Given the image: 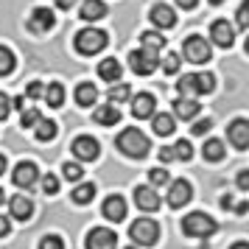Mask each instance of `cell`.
I'll use <instances>...</instances> for the list:
<instances>
[{"instance_id":"obj_31","label":"cell","mask_w":249,"mask_h":249,"mask_svg":"<svg viewBox=\"0 0 249 249\" xmlns=\"http://www.w3.org/2000/svg\"><path fill=\"white\" fill-rule=\"evenodd\" d=\"M132 98V87L129 84H124V81H115L112 87H109V101L112 104H124Z\"/></svg>"},{"instance_id":"obj_9","label":"cell","mask_w":249,"mask_h":249,"mask_svg":"<svg viewBox=\"0 0 249 249\" xmlns=\"http://www.w3.org/2000/svg\"><path fill=\"white\" fill-rule=\"evenodd\" d=\"M129 65H132V70H135L137 76H151L157 70V56L143 51V48H137V51L129 53Z\"/></svg>"},{"instance_id":"obj_47","label":"cell","mask_w":249,"mask_h":249,"mask_svg":"<svg viewBox=\"0 0 249 249\" xmlns=\"http://www.w3.org/2000/svg\"><path fill=\"white\" fill-rule=\"evenodd\" d=\"M196 3H199V0H177V6L185 9V12H188V9H196Z\"/></svg>"},{"instance_id":"obj_43","label":"cell","mask_w":249,"mask_h":249,"mask_svg":"<svg viewBox=\"0 0 249 249\" xmlns=\"http://www.w3.org/2000/svg\"><path fill=\"white\" fill-rule=\"evenodd\" d=\"M9 112H12V101L0 92V121H6V118H9Z\"/></svg>"},{"instance_id":"obj_17","label":"cell","mask_w":249,"mask_h":249,"mask_svg":"<svg viewBox=\"0 0 249 249\" xmlns=\"http://www.w3.org/2000/svg\"><path fill=\"white\" fill-rule=\"evenodd\" d=\"M232 39H235V31H232V25L227 23V20H215L210 25V42H215V45H221V48H230Z\"/></svg>"},{"instance_id":"obj_2","label":"cell","mask_w":249,"mask_h":249,"mask_svg":"<svg viewBox=\"0 0 249 249\" xmlns=\"http://www.w3.org/2000/svg\"><path fill=\"white\" fill-rule=\"evenodd\" d=\"M213 87H215L213 73H188L177 84L179 98H196V95H204V92H213Z\"/></svg>"},{"instance_id":"obj_19","label":"cell","mask_w":249,"mask_h":249,"mask_svg":"<svg viewBox=\"0 0 249 249\" xmlns=\"http://www.w3.org/2000/svg\"><path fill=\"white\" fill-rule=\"evenodd\" d=\"M199 101L196 98H177L174 101V112H177V118H182V121H193L196 115H199Z\"/></svg>"},{"instance_id":"obj_13","label":"cell","mask_w":249,"mask_h":249,"mask_svg":"<svg viewBox=\"0 0 249 249\" xmlns=\"http://www.w3.org/2000/svg\"><path fill=\"white\" fill-rule=\"evenodd\" d=\"M101 213H104V218H109V221H124L126 218V199L121 196V193L107 196V199H104Z\"/></svg>"},{"instance_id":"obj_42","label":"cell","mask_w":249,"mask_h":249,"mask_svg":"<svg viewBox=\"0 0 249 249\" xmlns=\"http://www.w3.org/2000/svg\"><path fill=\"white\" fill-rule=\"evenodd\" d=\"M235 20H238V28H247V25H249V0H244V3H241Z\"/></svg>"},{"instance_id":"obj_3","label":"cell","mask_w":249,"mask_h":249,"mask_svg":"<svg viewBox=\"0 0 249 249\" xmlns=\"http://www.w3.org/2000/svg\"><path fill=\"white\" fill-rule=\"evenodd\" d=\"M182 232L188 238H210L218 232V221L207 213H188L182 218Z\"/></svg>"},{"instance_id":"obj_16","label":"cell","mask_w":249,"mask_h":249,"mask_svg":"<svg viewBox=\"0 0 249 249\" xmlns=\"http://www.w3.org/2000/svg\"><path fill=\"white\" fill-rule=\"evenodd\" d=\"M227 137H230V143H232L238 151H244V148L249 146V121H244V118L232 121V124H230V132H227Z\"/></svg>"},{"instance_id":"obj_4","label":"cell","mask_w":249,"mask_h":249,"mask_svg":"<svg viewBox=\"0 0 249 249\" xmlns=\"http://www.w3.org/2000/svg\"><path fill=\"white\" fill-rule=\"evenodd\" d=\"M107 42H109V36H107V31H101V28H81L79 34H76V51H79L81 56H92V53H101L104 48H107Z\"/></svg>"},{"instance_id":"obj_14","label":"cell","mask_w":249,"mask_h":249,"mask_svg":"<svg viewBox=\"0 0 249 249\" xmlns=\"http://www.w3.org/2000/svg\"><path fill=\"white\" fill-rule=\"evenodd\" d=\"M135 204L140 210H146V213H154L160 207V193L154 188H148V185H137L135 188Z\"/></svg>"},{"instance_id":"obj_41","label":"cell","mask_w":249,"mask_h":249,"mask_svg":"<svg viewBox=\"0 0 249 249\" xmlns=\"http://www.w3.org/2000/svg\"><path fill=\"white\" fill-rule=\"evenodd\" d=\"M42 191L51 193V196H53V193H59V179L53 177V174H45V177H42Z\"/></svg>"},{"instance_id":"obj_51","label":"cell","mask_w":249,"mask_h":249,"mask_svg":"<svg viewBox=\"0 0 249 249\" xmlns=\"http://www.w3.org/2000/svg\"><path fill=\"white\" fill-rule=\"evenodd\" d=\"M232 249H249V244H244V241H241V244H232Z\"/></svg>"},{"instance_id":"obj_35","label":"cell","mask_w":249,"mask_h":249,"mask_svg":"<svg viewBox=\"0 0 249 249\" xmlns=\"http://www.w3.org/2000/svg\"><path fill=\"white\" fill-rule=\"evenodd\" d=\"M62 174H65V179H68V182H79L81 177H84V171H81V162H65Z\"/></svg>"},{"instance_id":"obj_5","label":"cell","mask_w":249,"mask_h":249,"mask_svg":"<svg viewBox=\"0 0 249 249\" xmlns=\"http://www.w3.org/2000/svg\"><path fill=\"white\" fill-rule=\"evenodd\" d=\"M129 238L135 244H140V247H154L157 238H160V224L154 218H137L129 227Z\"/></svg>"},{"instance_id":"obj_52","label":"cell","mask_w":249,"mask_h":249,"mask_svg":"<svg viewBox=\"0 0 249 249\" xmlns=\"http://www.w3.org/2000/svg\"><path fill=\"white\" fill-rule=\"evenodd\" d=\"M3 199H6V193H3V188H0V204H3Z\"/></svg>"},{"instance_id":"obj_10","label":"cell","mask_w":249,"mask_h":249,"mask_svg":"<svg viewBox=\"0 0 249 249\" xmlns=\"http://www.w3.org/2000/svg\"><path fill=\"white\" fill-rule=\"evenodd\" d=\"M98 151H101V146H98V140L90 135H81L73 140V154H76V160L79 162H92V160L98 157Z\"/></svg>"},{"instance_id":"obj_22","label":"cell","mask_w":249,"mask_h":249,"mask_svg":"<svg viewBox=\"0 0 249 249\" xmlns=\"http://www.w3.org/2000/svg\"><path fill=\"white\" fill-rule=\"evenodd\" d=\"M104 14H107V3L104 0H84L81 3V20L92 23V20H101Z\"/></svg>"},{"instance_id":"obj_50","label":"cell","mask_w":249,"mask_h":249,"mask_svg":"<svg viewBox=\"0 0 249 249\" xmlns=\"http://www.w3.org/2000/svg\"><path fill=\"white\" fill-rule=\"evenodd\" d=\"M6 168H9V160H6V157H3V154H0V177L6 174Z\"/></svg>"},{"instance_id":"obj_15","label":"cell","mask_w":249,"mask_h":249,"mask_svg":"<svg viewBox=\"0 0 249 249\" xmlns=\"http://www.w3.org/2000/svg\"><path fill=\"white\" fill-rule=\"evenodd\" d=\"M154 109H157V101H154V95H151V92H137L135 98H132V115H135L137 121L151 118Z\"/></svg>"},{"instance_id":"obj_1","label":"cell","mask_w":249,"mask_h":249,"mask_svg":"<svg viewBox=\"0 0 249 249\" xmlns=\"http://www.w3.org/2000/svg\"><path fill=\"white\" fill-rule=\"evenodd\" d=\"M118 148L124 151L126 157H132V160H143V157H148V151H151V140H148L140 129H124L121 135H118Z\"/></svg>"},{"instance_id":"obj_8","label":"cell","mask_w":249,"mask_h":249,"mask_svg":"<svg viewBox=\"0 0 249 249\" xmlns=\"http://www.w3.org/2000/svg\"><path fill=\"white\" fill-rule=\"evenodd\" d=\"M12 179H14L17 188H25V191H28V188H34L36 179H39V168H36L31 160H23V162H17V165H14Z\"/></svg>"},{"instance_id":"obj_20","label":"cell","mask_w":249,"mask_h":249,"mask_svg":"<svg viewBox=\"0 0 249 249\" xmlns=\"http://www.w3.org/2000/svg\"><path fill=\"white\" fill-rule=\"evenodd\" d=\"M9 207H12V215L20 218V221H28L31 213H34V202L25 199V196H12V199H9Z\"/></svg>"},{"instance_id":"obj_25","label":"cell","mask_w":249,"mask_h":249,"mask_svg":"<svg viewBox=\"0 0 249 249\" xmlns=\"http://www.w3.org/2000/svg\"><path fill=\"white\" fill-rule=\"evenodd\" d=\"M140 42H143V51H148V53H154L157 56L160 51L165 48V36L162 34H157V31H146V34H140Z\"/></svg>"},{"instance_id":"obj_24","label":"cell","mask_w":249,"mask_h":249,"mask_svg":"<svg viewBox=\"0 0 249 249\" xmlns=\"http://www.w3.org/2000/svg\"><path fill=\"white\" fill-rule=\"evenodd\" d=\"M151 129H154V135H157V137L174 135V118H171V115H165V112L151 115Z\"/></svg>"},{"instance_id":"obj_46","label":"cell","mask_w":249,"mask_h":249,"mask_svg":"<svg viewBox=\"0 0 249 249\" xmlns=\"http://www.w3.org/2000/svg\"><path fill=\"white\" fill-rule=\"evenodd\" d=\"M160 160H162V162H171V160H174V151H171V146L160 148Z\"/></svg>"},{"instance_id":"obj_54","label":"cell","mask_w":249,"mask_h":249,"mask_svg":"<svg viewBox=\"0 0 249 249\" xmlns=\"http://www.w3.org/2000/svg\"><path fill=\"white\" fill-rule=\"evenodd\" d=\"M210 3H221V0H210Z\"/></svg>"},{"instance_id":"obj_30","label":"cell","mask_w":249,"mask_h":249,"mask_svg":"<svg viewBox=\"0 0 249 249\" xmlns=\"http://www.w3.org/2000/svg\"><path fill=\"white\" fill-rule=\"evenodd\" d=\"M202 154H204V160L218 162V160H224V143L221 140H207L202 146Z\"/></svg>"},{"instance_id":"obj_28","label":"cell","mask_w":249,"mask_h":249,"mask_svg":"<svg viewBox=\"0 0 249 249\" xmlns=\"http://www.w3.org/2000/svg\"><path fill=\"white\" fill-rule=\"evenodd\" d=\"M70 199L76 204H90L92 199H95V185L92 182H84V185H79L76 191L70 193Z\"/></svg>"},{"instance_id":"obj_29","label":"cell","mask_w":249,"mask_h":249,"mask_svg":"<svg viewBox=\"0 0 249 249\" xmlns=\"http://www.w3.org/2000/svg\"><path fill=\"white\" fill-rule=\"evenodd\" d=\"M56 121H48V118H39V124H36V140L39 143H45V140H53L56 137Z\"/></svg>"},{"instance_id":"obj_40","label":"cell","mask_w":249,"mask_h":249,"mask_svg":"<svg viewBox=\"0 0 249 249\" xmlns=\"http://www.w3.org/2000/svg\"><path fill=\"white\" fill-rule=\"evenodd\" d=\"M210 126H213V121H210V118H199V121H193L191 132H193V135H199V137H202L204 132H210Z\"/></svg>"},{"instance_id":"obj_34","label":"cell","mask_w":249,"mask_h":249,"mask_svg":"<svg viewBox=\"0 0 249 249\" xmlns=\"http://www.w3.org/2000/svg\"><path fill=\"white\" fill-rule=\"evenodd\" d=\"M148 182H151V185H148V188H157V185H160V188H162V185H168V171H165V168H151V171H148Z\"/></svg>"},{"instance_id":"obj_53","label":"cell","mask_w":249,"mask_h":249,"mask_svg":"<svg viewBox=\"0 0 249 249\" xmlns=\"http://www.w3.org/2000/svg\"><path fill=\"white\" fill-rule=\"evenodd\" d=\"M124 249H137V247H124Z\"/></svg>"},{"instance_id":"obj_11","label":"cell","mask_w":249,"mask_h":249,"mask_svg":"<svg viewBox=\"0 0 249 249\" xmlns=\"http://www.w3.org/2000/svg\"><path fill=\"white\" fill-rule=\"evenodd\" d=\"M193 199V188L188 179H174L168 188V204L174 210H179L182 204H188Z\"/></svg>"},{"instance_id":"obj_38","label":"cell","mask_w":249,"mask_h":249,"mask_svg":"<svg viewBox=\"0 0 249 249\" xmlns=\"http://www.w3.org/2000/svg\"><path fill=\"white\" fill-rule=\"evenodd\" d=\"M39 249H65V241L59 235H45L39 241Z\"/></svg>"},{"instance_id":"obj_21","label":"cell","mask_w":249,"mask_h":249,"mask_svg":"<svg viewBox=\"0 0 249 249\" xmlns=\"http://www.w3.org/2000/svg\"><path fill=\"white\" fill-rule=\"evenodd\" d=\"M92 118H95V124H101V126H115L121 121V109H115V104H104V107H95Z\"/></svg>"},{"instance_id":"obj_6","label":"cell","mask_w":249,"mask_h":249,"mask_svg":"<svg viewBox=\"0 0 249 249\" xmlns=\"http://www.w3.org/2000/svg\"><path fill=\"white\" fill-rule=\"evenodd\" d=\"M182 53H185V59L188 62H193V65H204V62H210V56H213V48H210V42L204 39V36H188L185 39V45H182Z\"/></svg>"},{"instance_id":"obj_48","label":"cell","mask_w":249,"mask_h":249,"mask_svg":"<svg viewBox=\"0 0 249 249\" xmlns=\"http://www.w3.org/2000/svg\"><path fill=\"white\" fill-rule=\"evenodd\" d=\"M53 3H56V9H65V12L70 6H76V0H53Z\"/></svg>"},{"instance_id":"obj_18","label":"cell","mask_w":249,"mask_h":249,"mask_svg":"<svg viewBox=\"0 0 249 249\" xmlns=\"http://www.w3.org/2000/svg\"><path fill=\"white\" fill-rule=\"evenodd\" d=\"M151 23L157 25V28H174L177 25V12L171 6H165V3H157L151 9Z\"/></svg>"},{"instance_id":"obj_7","label":"cell","mask_w":249,"mask_h":249,"mask_svg":"<svg viewBox=\"0 0 249 249\" xmlns=\"http://www.w3.org/2000/svg\"><path fill=\"white\" fill-rule=\"evenodd\" d=\"M87 249H115L118 247V235H115L109 227H92L87 238H84Z\"/></svg>"},{"instance_id":"obj_37","label":"cell","mask_w":249,"mask_h":249,"mask_svg":"<svg viewBox=\"0 0 249 249\" xmlns=\"http://www.w3.org/2000/svg\"><path fill=\"white\" fill-rule=\"evenodd\" d=\"M42 92H45V84L31 81V84L25 87V95H23V98H31V101H36V98H42Z\"/></svg>"},{"instance_id":"obj_44","label":"cell","mask_w":249,"mask_h":249,"mask_svg":"<svg viewBox=\"0 0 249 249\" xmlns=\"http://www.w3.org/2000/svg\"><path fill=\"white\" fill-rule=\"evenodd\" d=\"M9 232H12V221L6 215H0V238H6Z\"/></svg>"},{"instance_id":"obj_27","label":"cell","mask_w":249,"mask_h":249,"mask_svg":"<svg viewBox=\"0 0 249 249\" xmlns=\"http://www.w3.org/2000/svg\"><path fill=\"white\" fill-rule=\"evenodd\" d=\"M95 98H98V90H95L92 84H87V81H84V84H79V87H76V104H79V107H92V104H95Z\"/></svg>"},{"instance_id":"obj_23","label":"cell","mask_w":249,"mask_h":249,"mask_svg":"<svg viewBox=\"0 0 249 249\" xmlns=\"http://www.w3.org/2000/svg\"><path fill=\"white\" fill-rule=\"evenodd\" d=\"M121 73H124V68L118 65V59H104L101 65H98V76L104 81H109V84L121 81Z\"/></svg>"},{"instance_id":"obj_33","label":"cell","mask_w":249,"mask_h":249,"mask_svg":"<svg viewBox=\"0 0 249 249\" xmlns=\"http://www.w3.org/2000/svg\"><path fill=\"white\" fill-rule=\"evenodd\" d=\"M171 151H174V160H182V162H188V160L193 157L191 140H177V146L171 148Z\"/></svg>"},{"instance_id":"obj_39","label":"cell","mask_w":249,"mask_h":249,"mask_svg":"<svg viewBox=\"0 0 249 249\" xmlns=\"http://www.w3.org/2000/svg\"><path fill=\"white\" fill-rule=\"evenodd\" d=\"M162 70H165L168 76H174V73L179 70V56H177V53H168V56L162 59Z\"/></svg>"},{"instance_id":"obj_12","label":"cell","mask_w":249,"mask_h":249,"mask_svg":"<svg viewBox=\"0 0 249 249\" xmlns=\"http://www.w3.org/2000/svg\"><path fill=\"white\" fill-rule=\"evenodd\" d=\"M53 25H56V17H53V12H51V9H45V6L34 9V12H31V17H28V28H31L34 34H48Z\"/></svg>"},{"instance_id":"obj_36","label":"cell","mask_w":249,"mask_h":249,"mask_svg":"<svg viewBox=\"0 0 249 249\" xmlns=\"http://www.w3.org/2000/svg\"><path fill=\"white\" fill-rule=\"evenodd\" d=\"M39 118H42V112H39V109H23L20 124H23V129H28V126H36V124H39Z\"/></svg>"},{"instance_id":"obj_49","label":"cell","mask_w":249,"mask_h":249,"mask_svg":"<svg viewBox=\"0 0 249 249\" xmlns=\"http://www.w3.org/2000/svg\"><path fill=\"white\" fill-rule=\"evenodd\" d=\"M12 107H14V109H23V107H25V98H23V95H17V98H14V104H12Z\"/></svg>"},{"instance_id":"obj_45","label":"cell","mask_w":249,"mask_h":249,"mask_svg":"<svg viewBox=\"0 0 249 249\" xmlns=\"http://www.w3.org/2000/svg\"><path fill=\"white\" fill-rule=\"evenodd\" d=\"M238 188L241 191H249V171H241L238 174Z\"/></svg>"},{"instance_id":"obj_32","label":"cell","mask_w":249,"mask_h":249,"mask_svg":"<svg viewBox=\"0 0 249 249\" xmlns=\"http://www.w3.org/2000/svg\"><path fill=\"white\" fill-rule=\"evenodd\" d=\"M14 65H17L14 53H12L6 45H0V76H12V73H14Z\"/></svg>"},{"instance_id":"obj_26","label":"cell","mask_w":249,"mask_h":249,"mask_svg":"<svg viewBox=\"0 0 249 249\" xmlns=\"http://www.w3.org/2000/svg\"><path fill=\"white\" fill-rule=\"evenodd\" d=\"M42 98L48 101V107H53V109H56V107H62V104H65V87H62L59 81H53V84H48V87H45Z\"/></svg>"}]
</instances>
